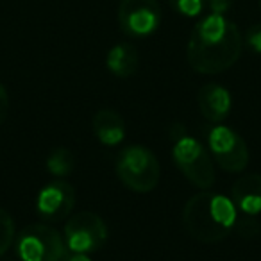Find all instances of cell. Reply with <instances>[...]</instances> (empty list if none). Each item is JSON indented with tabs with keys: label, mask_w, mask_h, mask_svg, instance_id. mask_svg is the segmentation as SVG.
Wrapping results in <instances>:
<instances>
[{
	"label": "cell",
	"mask_w": 261,
	"mask_h": 261,
	"mask_svg": "<svg viewBox=\"0 0 261 261\" xmlns=\"http://www.w3.org/2000/svg\"><path fill=\"white\" fill-rule=\"evenodd\" d=\"M118 23L130 38L152 36L161 25V6L158 0H120Z\"/></svg>",
	"instance_id": "8"
},
{
	"label": "cell",
	"mask_w": 261,
	"mask_h": 261,
	"mask_svg": "<svg viewBox=\"0 0 261 261\" xmlns=\"http://www.w3.org/2000/svg\"><path fill=\"white\" fill-rule=\"evenodd\" d=\"M197 104L207 122L224 123L232 109L231 91L218 83H207L199 90Z\"/></svg>",
	"instance_id": "10"
},
{
	"label": "cell",
	"mask_w": 261,
	"mask_h": 261,
	"mask_svg": "<svg viewBox=\"0 0 261 261\" xmlns=\"http://www.w3.org/2000/svg\"><path fill=\"white\" fill-rule=\"evenodd\" d=\"M115 172L123 186L135 193H150L161 177L160 161L143 145L123 147L116 154Z\"/></svg>",
	"instance_id": "4"
},
{
	"label": "cell",
	"mask_w": 261,
	"mask_h": 261,
	"mask_svg": "<svg viewBox=\"0 0 261 261\" xmlns=\"http://www.w3.org/2000/svg\"><path fill=\"white\" fill-rule=\"evenodd\" d=\"M245 43L254 54H261V23L249 27L245 33Z\"/></svg>",
	"instance_id": "18"
},
{
	"label": "cell",
	"mask_w": 261,
	"mask_h": 261,
	"mask_svg": "<svg viewBox=\"0 0 261 261\" xmlns=\"http://www.w3.org/2000/svg\"><path fill=\"white\" fill-rule=\"evenodd\" d=\"M63 238L70 252L93 254L108 242V225L97 213L81 211L66 220Z\"/></svg>",
	"instance_id": "7"
},
{
	"label": "cell",
	"mask_w": 261,
	"mask_h": 261,
	"mask_svg": "<svg viewBox=\"0 0 261 261\" xmlns=\"http://www.w3.org/2000/svg\"><path fill=\"white\" fill-rule=\"evenodd\" d=\"M207 149L213 161L229 174H240L249 165V147L247 142L234 129L215 123L206 135Z\"/></svg>",
	"instance_id": "6"
},
{
	"label": "cell",
	"mask_w": 261,
	"mask_h": 261,
	"mask_svg": "<svg viewBox=\"0 0 261 261\" xmlns=\"http://www.w3.org/2000/svg\"><path fill=\"white\" fill-rule=\"evenodd\" d=\"M45 167H47L48 174L54 175V177H66L75 168V156L66 147H58V149H54L47 156Z\"/></svg>",
	"instance_id": "14"
},
{
	"label": "cell",
	"mask_w": 261,
	"mask_h": 261,
	"mask_svg": "<svg viewBox=\"0 0 261 261\" xmlns=\"http://www.w3.org/2000/svg\"><path fill=\"white\" fill-rule=\"evenodd\" d=\"M238 210L231 197L224 193H195L182 207V225L193 240L200 243H217L234 231Z\"/></svg>",
	"instance_id": "2"
},
{
	"label": "cell",
	"mask_w": 261,
	"mask_h": 261,
	"mask_svg": "<svg viewBox=\"0 0 261 261\" xmlns=\"http://www.w3.org/2000/svg\"><path fill=\"white\" fill-rule=\"evenodd\" d=\"M207 8H210L211 15H222L225 16L229 13V9L232 8L234 0H206Z\"/></svg>",
	"instance_id": "19"
},
{
	"label": "cell",
	"mask_w": 261,
	"mask_h": 261,
	"mask_svg": "<svg viewBox=\"0 0 261 261\" xmlns=\"http://www.w3.org/2000/svg\"><path fill=\"white\" fill-rule=\"evenodd\" d=\"M66 252L63 234L47 222L27 225L16 236V256L20 261H61Z\"/></svg>",
	"instance_id": "5"
},
{
	"label": "cell",
	"mask_w": 261,
	"mask_h": 261,
	"mask_svg": "<svg viewBox=\"0 0 261 261\" xmlns=\"http://www.w3.org/2000/svg\"><path fill=\"white\" fill-rule=\"evenodd\" d=\"M75 188L68 181L54 179L40 190L36 197L38 217L47 224L66 220L75 206Z\"/></svg>",
	"instance_id": "9"
},
{
	"label": "cell",
	"mask_w": 261,
	"mask_h": 261,
	"mask_svg": "<svg viewBox=\"0 0 261 261\" xmlns=\"http://www.w3.org/2000/svg\"><path fill=\"white\" fill-rule=\"evenodd\" d=\"M231 200L242 215L256 217L261 213V175L247 174L234 181L231 188Z\"/></svg>",
	"instance_id": "11"
},
{
	"label": "cell",
	"mask_w": 261,
	"mask_h": 261,
	"mask_svg": "<svg viewBox=\"0 0 261 261\" xmlns=\"http://www.w3.org/2000/svg\"><path fill=\"white\" fill-rule=\"evenodd\" d=\"M172 160L182 175L199 190L215 185V163L199 138L190 135L185 125L175 122L170 127Z\"/></svg>",
	"instance_id": "3"
},
{
	"label": "cell",
	"mask_w": 261,
	"mask_h": 261,
	"mask_svg": "<svg viewBox=\"0 0 261 261\" xmlns=\"http://www.w3.org/2000/svg\"><path fill=\"white\" fill-rule=\"evenodd\" d=\"M261 231V225L259 222L256 220V217H249V215H242L238 217L234 225V232L243 238H252V236L259 234Z\"/></svg>",
	"instance_id": "17"
},
{
	"label": "cell",
	"mask_w": 261,
	"mask_h": 261,
	"mask_svg": "<svg viewBox=\"0 0 261 261\" xmlns=\"http://www.w3.org/2000/svg\"><path fill=\"white\" fill-rule=\"evenodd\" d=\"M170 8L185 18H197L206 8V0H168Z\"/></svg>",
	"instance_id": "16"
},
{
	"label": "cell",
	"mask_w": 261,
	"mask_h": 261,
	"mask_svg": "<svg viewBox=\"0 0 261 261\" xmlns=\"http://www.w3.org/2000/svg\"><path fill=\"white\" fill-rule=\"evenodd\" d=\"M140 58L136 48L130 43H118L109 48L106 56V66L118 79H129L136 73Z\"/></svg>",
	"instance_id": "13"
},
{
	"label": "cell",
	"mask_w": 261,
	"mask_h": 261,
	"mask_svg": "<svg viewBox=\"0 0 261 261\" xmlns=\"http://www.w3.org/2000/svg\"><path fill=\"white\" fill-rule=\"evenodd\" d=\"M61 261H91L90 254H83V252H66L65 256H63Z\"/></svg>",
	"instance_id": "21"
},
{
	"label": "cell",
	"mask_w": 261,
	"mask_h": 261,
	"mask_svg": "<svg viewBox=\"0 0 261 261\" xmlns=\"http://www.w3.org/2000/svg\"><path fill=\"white\" fill-rule=\"evenodd\" d=\"M15 238H16L15 222H13L11 215L4 207H0V256H4L11 249Z\"/></svg>",
	"instance_id": "15"
},
{
	"label": "cell",
	"mask_w": 261,
	"mask_h": 261,
	"mask_svg": "<svg viewBox=\"0 0 261 261\" xmlns=\"http://www.w3.org/2000/svg\"><path fill=\"white\" fill-rule=\"evenodd\" d=\"M259 11H261V0H259Z\"/></svg>",
	"instance_id": "22"
},
{
	"label": "cell",
	"mask_w": 261,
	"mask_h": 261,
	"mask_svg": "<svg viewBox=\"0 0 261 261\" xmlns=\"http://www.w3.org/2000/svg\"><path fill=\"white\" fill-rule=\"evenodd\" d=\"M243 36L234 22L222 15H207L199 20L186 45V59L192 70L204 75H217L240 59Z\"/></svg>",
	"instance_id": "1"
},
{
	"label": "cell",
	"mask_w": 261,
	"mask_h": 261,
	"mask_svg": "<svg viewBox=\"0 0 261 261\" xmlns=\"http://www.w3.org/2000/svg\"><path fill=\"white\" fill-rule=\"evenodd\" d=\"M8 111H9V95L6 91L4 84L0 83V125L8 118Z\"/></svg>",
	"instance_id": "20"
},
{
	"label": "cell",
	"mask_w": 261,
	"mask_h": 261,
	"mask_svg": "<svg viewBox=\"0 0 261 261\" xmlns=\"http://www.w3.org/2000/svg\"><path fill=\"white\" fill-rule=\"evenodd\" d=\"M93 135L104 147H116L125 138V122L111 108H102L93 116Z\"/></svg>",
	"instance_id": "12"
}]
</instances>
